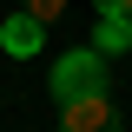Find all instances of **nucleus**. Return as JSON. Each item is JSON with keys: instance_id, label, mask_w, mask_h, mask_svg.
Segmentation results:
<instances>
[{"instance_id": "1", "label": "nucleus", "mask_w": 132, "mask_h": 132, "mask_svg": "<svg viewBox=\"0 0 132 132\" xmlns=\"http://www.w3.org/2000/svg\"><path fill=\"white\" fill-rule=\"evenodd\" d=\"M46 93H53V99L106 93V53H99V46H73V53H60L53 73H46Z\"/></svg>"}, {"instance_id": "4", "label": "nucleus", "mask_w": 132, "mask_h": 132, "mask_svg": "<svg viewBox=\"0 0 132 132\" xmlns=\"http://www.w3.org/2000/svg\"><path fill=\"white\" fill-rule=\"evenodd\" d=\"M93 46L112 60V53H126L132 46V20H119V13H99V33H93Z\"/></svg>"}, {"instance_id": "2", "label": "nucleus", "mask_w": 132, "mask_h": 132, "mask_svg": "<svg viewBox=\"0 0 132 132\" xmlns=\"http://www.w3.org/2000/svg\"><path fill=\"white\" fill-rule=\"evenodd\" d=\"M60 132H126V119L106 93H86V99H60Z\"/></svg>"}, {"instance_id": "3", "label": "nucleus", "mask_w": 132, "mask_h": 132, "mask_svg": "<svg viewBox=\"0 0 132 132\" xmlns=\"http://www.w3.org/2000/svg\"><path fill=\"white\" fill-rule=\"evenodd\" d=\"M40 40H46V20H33V13H13L7 27H0V46L13 53V60H33Z\"/></svg>"}, {"instance_id": "6", "label": "nucleus", "mask_w": 132, "mask_h": 132, "mask_svg": "<svg viewBox=\"0 0 132 132\" xmlns=\"http://www.w3.org/2000/svg\"><path fill=\"white\" fill-rule=\"evenodd\" d=\"M99 13H119V20H132V0H93Z\"/></svg>"}, {"instance_id": "5", "label": "nucleus", "mask_w": 132, "mask_h": 132, "mask_svg": "<svg viewBox=\"0 0 132 132\" xmlns=\"http://www.w3.org/2000/svg\"><path fill=\"white\" fill-rule=\"evenodd\" d=\"M20 13H33V20H46V27H53V20L66 13V0H20Z\"/></svg>"}]
</instances>
